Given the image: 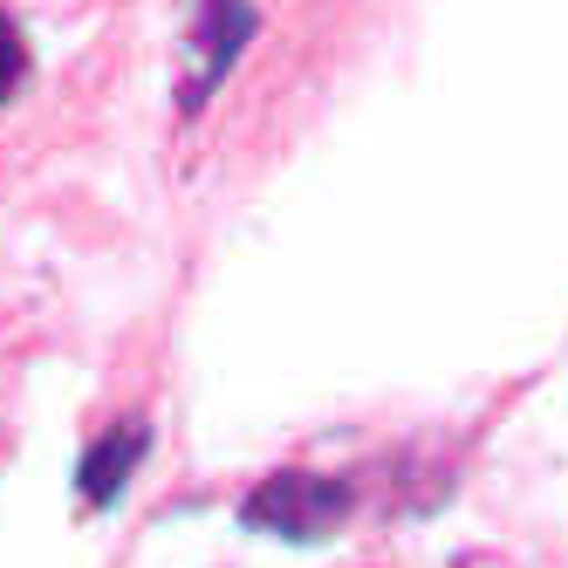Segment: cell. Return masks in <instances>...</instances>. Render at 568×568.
Listing matches in <instances>:
<instances>
[{
    "mask_svg": "<svg viewBox=\"0 0 568 568\" xmlns=\"http://www.w3.org/2000/svg\"><path fill=\"white\" fill-rule=\"evenodd\" d=\"M349 514V486L322 473H267L247 500H240V527L274 541H322Z\"/></svg>",
    "mask_w": 568,
    "mask_h": 568,
    "instance_id": "obj_1",
    "label": "cell"
},
{
    "mask_svg": "<svg viewBox=\"0 0 568 568\" xmlns=\"http://www.w3.org/2000/svg\"><path fill=\"white\" fill-rule=\"evenodd\" d=\"M261 14L247 8V0H199V21H192V75L179 83V110L199 116L206 110V97L226 83V69L240 62V49L254 42Z\"/></svg>",
    "mask_w": 568,
    "mask_h": 568,
    "instance_id": "obj_2",
    "label": "cell"
},
{
    "mask_svg": "<svg viewBox=\"0 0 568 568\" xmlns=\"http://www.w3.org/2000/svg\"><path fill=\"white\" fill-rule=\"evenodd\" d=\"M144 453H151V425H144V418H116V425L90 445V453H83V466H75L83 507H110V500L131 486V473H138Z\"/></svg>",
    "mask_w": 568,
    "mask_h": 568,
    "instance_id": "obj_3",
    "label": "cell"
},
{
    "mask_svg": "<svg viewBox=\"0 0 568 568\" xmlns=\"http://www.w3.org/2000/svg\"><path fill=\"white\" fill-rule=\"evenodd\" d=\"M21 75H28V42H21V21L14 14H0V103H8L21 90Z\"/></svg>",
    "mask_w": 568,
    "mask_h": 568,
    "instance_id": "obj_4",
    "label": "cell"
}]
</instances>
